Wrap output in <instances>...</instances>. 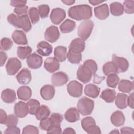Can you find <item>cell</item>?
Masks as SVG:
<instances>
[{
    "label": "cell",
    "instance_id": "cell-1",
    "mask_svg": "<svg viewBox=\"0 0 134 134\" xmlns=\"http://www.w3.org/2000/svg\"><path fill=\"white\" fill-rule=\"evenodd\" d=\"M97 70V64L96 62L92 59L86 60L78 68L77 79L84 84H86L91 80L92 76L96 73Z\"/></svg>",
    "mask_w": 134,
    "mask_h": 134
},
{
    "label": "cell",
    "instance_id": "cell-2",
    "mask_svg": "<svg viewBox=\"0 0 134 134\" xmlns=\"http://www.w3.org/2000/svg\"><path fill=\"white\" fill-rule=\"evenodd\" d=\"M68 15L78 21L88 20L93 15L92 8L90 5L86 4L74 6L69 8Z\"/></svg>",
    "mask_w": 134,
    "mask_h": 134
},
{
    "label": "cell",
    "instance_id": "cell-3",
    "mask_svg": "<svg viewBox=\"0 0 134 134\" xmlns=\"http://www.w3.org/2000/svg\"><path fill=\"white\" fill-rule=\"evenodd\" d=\"M7 19L10 24L17 28L22 29L26 32L31 29V23L27 15L18 16L14 14H10L7 16Z\"/></svg>",
    "mask_w": 134,
    "mask_h": 134
},
{
    "label": "cell",
    "instance_id": "cell-4",
    "mask_svg": "<svg viewBox=\"0 0 134 134\" xmlns=\"http://www.w3.org/2000/svg\"><path fill=\"white\" fill-rule=\"evenodd\" d=\"M77 107L79 113L82 115H89L93 111L94 102L86 97H83L79 100Z\"/></svg>",
    "mask_w": 134,
    "mask_h": 134
},
{
    "label": "cell",
    "instance_id": "cell-5",
    "mask_svg": "<svg viewBox=\"0 0 134 134\" xmlns=\"http://www.w3.org/2000/svg\"><path fill=\"white\" fill-rule=\"evenodd\" d=\"M94 23L92 20L82 21L77 29L78 36L83 41L86 40L90 36L94 27Z\"/></svg>",
    "mask_w": 134,
    "mask_h": 134
},
{
    "label": "cell",
    "instance_id": "cell-6",
    "mask_svg": "<svg viewBox=\"0 0 134 134\" xmlns=\"http://www.w3.org/2000/svg\"><path fill=\"white\" fill-rule=\"evenodd\" d=\"M21 63L17 58H10L6 64V70L9 75H14L21 67Z\"/></svg>",
    "mask_w": 134,
    "mask_h": 134
},
{
    "label": "cell",
    "instance_id": "cell-7",
    "mask_svg": "<svg viewBox=\"0 0 134 134\" xmlns=\"http://www.w3.org/2000/svg\"><path fill=\"white\" fill-rule=\"evenodd\" d=\"M66 87L69 94L73 97H79L82 95L83 85L77 81H71Z\"/></svg>",
    "mask_w": 134,
    "mask_h": 134
},
{
    "label": "cell",
    "instance_id": "cell-8",
    "mask_svg": "<svg viewBox=\"0 0 134 134\" xmlns=\"http://www.w3.org/2000/svg\"><path fill=\"white\" fill-rule=\"evenodd\" d=\"M60 35L58 28L55 26H50L45 31L44 38L47 41L53 43L59 39Z\"/></svg>",
    "mask_w": 134,
    "mask_h": 134
},
{
    "label": "cell",
    "instance_id": "cell-9",
    "mask_svg": "<svg viewBox=\"0 0 134 134\" xmlns=\"http://www.w3.org/2000/svg\"><path fill=\"white\" fill-rule=\"evenodd\" d=\"M69 79L67 74L63 72H58L51 76V83L54 86H61L65 84Z\"/></svg>",
    "mask_w": 134,
    "mask_h": 134
},
{
    "label": "cell",
    "instance_id": "cell-10",
    "mask_svg": "<svg viewBox=\"0 0 134 134\" xmlns=\"http://www.w3.org/2000/svg\"><path fill=\"white\" fill-rule=\"evenodd\" d=\"M26 62L28 66L32 69L40 68L43 62L42 58L36 53H32L27 58Z\"/></svg>",
    "mask_w": 134,
    "mask_h": 134
},
{
    "label": "cell",
    "instance_id": "cell-11",
    "mask_svg": "<svg viewBox=\"0 0 134 134\" xmlns=\"http://www.w3.org/2000/svg\"><path fill=\"white\" fill-rule=\"evenodd\" d=\"M112 61L116 64L118 73H123L127 71L129 68V62L128 60L121 57L117 56L116 54L112 55Z\"/></svg>",
    "mask_w": 134,
    "mask_h": 134
},
{
    "label": "cell",
    "instance_id": "cell-12",
    "mask_svg": "<svg viewBox=\"0 0 134 134\" xmlns=\"http://www.w3.org/2000/svg\"><path fill=\"white\" fill-rule=\"evenodd\" d=\"M66 13L64 9L61 8H55L51 11L50 18L53 24L59 25L64 19Z\"/></svg>",
    "mask_w": 134,
    "mask_h": 134
},
{
    "label": "cell",
    "instance_id": "cell-13",
    "mask_svg": "<svg viewBox=\"0 0 134 134\" xmlns=\"http://www.w3.org/2000/svg\"><path fill=\"white\" fill-rule=\"evenodd\" d=\"M16 78L18 83L21 85H27L31 80V74L30 71L27 68H23L17 74Z\"/></svg>",
    "mask_w": 134,
    "mask_h": 134
},
{
    "label": "cell",
    "instance_id": "cell-14",
    "mask_svg": "<svg viewBox=\"0 0 134 134\" xmlns=\"http://www.w3.org/2000/svg\"><path fill=\"white\" fill-rule=\"evenodd\" d=\"M85 47L84 41L80 38L73 39L69 46V50L75 53H81L84 51Z\"/></svg>",
    "mask_w": 134,
    "mask_h": 134
},
{
    "label": "cell",
    "instance_id": "cell-15",
    "mask_svg": "<svg viewBox=\"0 0 134 134\" xmlns=\"http://www.w3.org/2000/svg\"><path fill=\"white\" fill-rule=\"evenodd\" d=\"M44 69L50 73H53L60 69L59 61L54 57L47 58L44 62Z\"/></svg>",
    "mask_w": 134,
    "mask_h": 134
},
{
    "label": "cell",
    "instance_id": "cell-16",
    "mask_svg": "<svg viewBox=\"0 0 134 134\" xmlns=\"http://www.w3.org/2000/svg\"><path fill=\"white\" fill-rule=\"evenodd\" d=\"M14 114L19 118H24L29 113L27 103L19 101L14 105Z\"/></svg>",
    "mask_w": 134,
    "mask_h": 134
},
{
    "label": "cell",
    "instance_id": "cell-17",
    "mask_svg": "<svg viewBox=\"0 0 134 134\" xmlns=\"http://www.w3.org/2000/svg\"><path fill=\"white\" fill-rule=\"evenodd\" d=\"M37 52L42 56L47 57L52 52V47L45 41L39 42L37 45Z\"/></svg>",
    "mask_w": 134,
    "mask_h": 134
},
{
    "label": "cell",
    "instance_id": "cell-18",
    "mask_svg": "<svg viewBox=\"0 0 134 134\" xmlns=\"http://www.w3.org/2000/svg\"><path fill=\"white\" fill-rule=\"evenodd\" d=\"M94 11L96 17L100 20L106 19L109 15V8L107 4H104L95 7Z\"/></svg>",
    "mask_w": 134,
    "mask_h": 134
},
{
    "label": "cell",
    "instance_id": "cell-19",
    "mask_svg": "<svg viewBox=\"0 0 134 134\" xmlns=\"http://www.w3.org/2000/svg\"><path fill=\"white\" fill-rule=\"evenodd\" d=\"M41 97L46 100H49L52 99L55 95V88L51 85H44L40 89Z\"/></svg>",
    "mask_w": 134,
    "mask_h": 134
},
{
    "label": "cell",
    "instance_id": "cell-20",
    "mask_svg": "<svg viewBox=\"0 0 134 134\" xmlns=\"http://www.w3.org/2000/svg\"><path fill=\"white\" fill-rule=\"evenodd\" d=\"M12 38L15 43L19 45H27L28 40L26 34L21 30H15L12 35Z\"/></svg>",
    "mask_w": 134,
    "mask_h": 134
},
{
    "label": "cell",
    "instance_id": "cell-21",
    "mask_svg": "<svg viewBox=\"0 0 134 134\" xmlns=\"http://www.w3.org/2000/svg\"><path fill=\"white\" fill-rule=\"evenodd\" d=\"M110 121L114 126L120 127L125 124V117L122 112L120 110H116L111 114Z\"/></svg>",
    "mask_w": 134,
    "mask_h": 134
},
{
    "label": "cell",
    "instance_id": "cell-22",
    "mask_svg": "<svg viewBox=\"0 0 134 134\" xmlns=\"http://www.w3.org/2000/svg\"><path fill=\"white\" fill-rule=\"evenodd\" d=\"M64 118L69 122H75L80 119V113L75 107H71L65 111Z\"/></svg>",
    "mask_w": 134,
    "mask_h": 134
},
{
    "label": "cell",
    "instance_id": "cell-23",
    "mask_svg": "<svg viewBox=\"0 0 134 134\" xmlns=\"http://www.w3.org/2000/svg\"><path fill=\"white\" fill-rule=\"evenodd\" d=\"M18 98L22 100H28L31 97L32 91L31 88L27 86L19 87L17 91Z\"/></svg>",
    "mask_w": 134,
    "mask_h": 134
},
{
    "label": "cell",
    "instance_id": "cell-24",
    "mask_svg": "<svg viewBox=\"0 0 134 134\" xmlns=\"http://www.w3.org/2000/svg\"><path fill=\"white\" fill-rule=\"evenodd\" d=\"M1 98L6 103H13L16 100V93L13 90L9 88L5 89L2 92Z\"/></svg>",
    "mask_w": 134,
    "mask_h": 134
},
{
    "label": "cell",
    "instance_id": "cell-25",
    "mask_svg": "<svg viewBox=\"0 0 134 134\" xmlns=\"http://www.w3.org/2000/svg\"><path fill=\"white\" fill-rule=\"evenodd\" d=\"M100 88L93 84H88L84 88V94L91 98H95L99 95Z\"/></svg>",
    "mask_w": 134,
    "mask_h": 134
},
{
    "label": "cell",
    "instance_id": "cell-26",
    "mask_svg": "<svg viewBox=\"0 0 134 134\" xmlns=\"http://www.w3.org/2000/svg\"><path fill=\"white\" fill-rule=\"evenodd\" d=\"M67 48L62 46H57L54 48V55L59 62L65 61L67 58Z\"/></svg>",
    "mask_w": 134,
    "mask_h": 134
},
{
    "label": "cell",
    "instance_id": "cell-27",
    "mask_svg": "<svg viewBox=\"0 0 134 134\" xmlns=\"http://www.w3.org/2000/svg\"><path fill=\"white\" fill-rule=\"evenodd\" d=\"M116 92L114 90L107 88L103 90L100 95V97L106 102L113 103L116 98Z\"/></svg>",
    "mask_w": 134,
    "mask_h": 134
},
{
    "label": "cell",
    "instance_id": "cell-28",
    "mask_svg": "<svg viewBox=\"0 0 134 134\" xmlns=\"http://www.w3.org/2000/svg\"><path fill=\"white\" fill-rule=\"evenodd\" d=\"M76 27V23L74 21L70 19L64 20L60 26V29L62 33L66 34L72 31Z\"/></svg>",
    "mask_w": 134,
    "mask_h": 134
},
{
    "label": "cell",
    "instance_id": "cell-29",
    "mask_svg": "<svg viewBox=\"0 0 134 134\" xmlns=\"http://www.w3.org/2000/svg\"><path fill=\"white\" fill-rule=\"evenodd\" d=\"M128 95L124 93H118L115 98V104L116 106L121 109H124L127 107Z\"/></svg>",
    "mask_w": 134,
    "mask_h": 134
},
{
    "label": "cell",
    "instance_id": "cell-30",
    "mask_svg": "<svg viewBox=\"0 0 134 134\" xmlns=\"http://www.w3.org/2000/svg\"><path fill=\"white\" fill-rule=\"evenodd\" d=\"M50 115V110L48 106L44 105L40 106L35 114L37 119L39 120L48 118Z\"/></svg>",
    "mask_w": 134,
    "mask_h": 134
},
{
    "label": "cell",
    "instance_id": "cell-31",
    "mask_svg": "<svg viewBox=\"0 0 134 134\" xmlns=\"http://www.w3.org/2000/svg\"><path fill=\"white\" fill-rule=\"evenodd\" d=\"M103 71L104 75L107 76L111 74L118 73L116 65L113 61H109L105 63L103 66Z\"/></svg>",
    "mask_w": 134,
    "mask_h": 134
},
{
    "label": "cell",
    "instance_id": "cell-32",
    "mask_svg": "<svg viewBox=\"0 0 134 134\" xmlns=\"http://www.w3.org/2000/svg\"><path fill=\"white\" fill-rule=\"evenodd\" d=\"M133 88V83L127 80H121L118 83V90L123 93H130Z\"/></svg>",
    "mask_w": 134,
    "mask_h": 134
},
{
    "label": "cell",
    "instance_id": "cell-33",
    "mask_svg": "<svg viewBox=\"0 0 134 134\" xmlns=\"http://www.w3.org/2000/svg\"><path fill=\"white\" fill-rule=\"evenodd\" d=\"M110 10L111 14L115 16H119L123 14L124 7L119 2H115L110 4Z\"/></svg>",
    "mask_w": 134,
    "mask_h": 134
},
{
    "label": "cell",
    "instance_id": "cell-34",
    "mask_svg": "<svg viewBox=\"0 0 134 134\" xmlns=\"http://www.w3.org/2000/svg\"><path fill=\"white\" fill-rule=\"evenodd\" d=\"M31 52L32 49L29 46H19L17 48V54L19 58L21 60H24L27 58L31 54Z\"/></svg>",
    "mask_w": 134,
    "mask_h": 134
},
{
    "label": "cell",
    "instance_id": "cell-35",
    "mask_svg": "<svg viewBox=\"0 0 134 134\" xmlns=\"http://www.w3.org/2000/svg\"><path fill=\"white\" fill-rule=\"evenodd\" d=\"M82 54L73 52L69 50L67 54L68 61L72 64H78L82 61Z\"/></svg>",
    "mask_w": 134,
    "mask_h": 134
},
{
    "label": "cell",
    "instance_id": "cell-36",
    "mask_svg": "<svg viewBox=\"0 0 134 134\" xmlns=\"http://www.w3.org/2000/svg\"><path fill=\"white\" fill-rule=\"evenodd\" d=\"M29 113L31 115H35L36 111L40 106V104L38 100L35 99H30L27 103Z\"/></svg>",
    "mask_w": 134,
    "mask_h": 134
},
{
    "label": "cell",
    "instance_id": "cell-37",
    "mask_svg": "<svg viewBox=\"0 0 134 134\" xmlns=\"http://www.w3.org/2000/svg\"><path fill=\"white\" fill-rule=\"evenodd\" d=\"M119 82V77L117 74H111L107 76L106 83L108 87L115 88Z\"/></svg>",
    "mask_w": 134,
    "mask_h": 134
},
{
    "label": "cell",
    "instance_id": "cell-38",
    "mask_svg": "<svg viewBox=\"0 0 134 134\" xmlns=\"http://www.w3.org/2000/svg\"><path fill=\"white\" fill-rule=\"evenodd\" d=\"M28 14L32 24H35L39 21L40 15L36 7H32L28 10Z\"/></svg>",
    "mask_w": 134,
    "mask_h": 134
},
{
    "label": "cell",
    "instance_id": "cell-39",
    "mask_svg": "<svg viewBox=\"0 0 134 134\" xmlns=\"http://www.w3.org/2000/svg\"><path fill=\"white\" fill-rule=\"evenodd\" d=\"M96 125L95 119L92 117H86L81 120V125L82 128L86 131V130L91 126Z\"/></svg>",
    "mask_w": 134,
    "mask_h": 134
},
{
    "label": "cell",
    "instance_id": "cell-40",
    "mask_svg": "<svg viewBox=\"0 0 134 134\" xmlns=\"http://www.w3.org/2000/svg\"><path fill=\"white\" fill-rule=\"evenodd\" d=\"M13 44L12 40L6 37L3 38L1 40V50L2 51H8L11 49Z\"/></svg>",
    "mask_w": 134,
    "mask_h": 134
},
{
    "label": "cell",
    "instance_id": "cell-41",
    "mask_svg": "<svg viewBox=\"0 0 134 134\" xmlns=\"http://www.w3.org/2000/svg\"><path fill=\"white\" fill-rule=\"evenodd\" d=\"M38 10L40 17L42 19H44L48 16L50 12V7L48 5L42 4L38 7Z\"/></svg>",
    "mask_w": 134,
    "mask_h": 134
},
{
    "label": "cell",
    "instance_id": "cell-42",
    "mask_svg": "<svg viewBox=\"0 0 134 134\" xmlns=\"http://www.w3.org/2000/svg\"><path fill=\"white\" fill-rule=\"evenodd\" d=\"M53 124L50 118H46L40 120L39 123V127L43 130L48 131L52 126Z\"/></svg>",
    "mask_w": 134,
    "mask_h": 134
},
{
    "label": "cell",
    "instance_id": "cell-43",
    "mask_svg": "<svg viewBox=\"0 0 134 134\" xmlns=\"http://www.w3.org/2000/svg\"><path fill=\"white\" fill-rule=\"evenodd\" d=\"M124 10L126 13L132 14L134 13V1H126L123 3Z\"/></svg>",
    "mask_w": 134,
    "mask_h": 134
},
{
    "label": "cell",
    "instance_id": "cell-44",
    "mask_svg": "<svg viewBox=\"0 0 134 134\" xmlns=\"http://www.w3.org/2000/svg\"><path fill=\"white\" fill-rule=\"evenodd\" d=\"M53 126H60L63 119V116L59 113H52L50 117Z\"/></svg>",
    "mask_w": 134,
    "mask_h": 134
},
{
    "label": "cell",
    "instance_id": "cell-45",
    "mask_svg": "<svg viewBox=\"0 0 134 134\" xmlns=\"http://www.w3.org/2000/svg\"><path fill=\"white\" fill-rule=\"evenodd\" d=\"M18 122V117L15 115L10 114L7 116V119L5 123V125L8 127L16 126Z\"/></svg>",
    "mask_w": 134,
    "mask_h": 134
},
{
    "label": "cell",
    "instance_id": "cell-46",
    "mask_svg": "<svg viewBox=\"0 0 134 134\" xmlns=\"http://www.w3.org/2000/svg\"><path fill=\"white\" fill-rule=\"evenodd\" d=\"M39 133V131L38 128L37 127H35L32 125H27L25 127L22 131L23 134H28V133H32V134H38Z\"/></svg>",
    "mask_w": 134,
    "mask_h": 134
},
{
    "label": "cell",
    "instance_id": "cell-47",
    "mask_svg": "<svg viewBox=\"0 0 134 134\" xmlns=\"http://www.w3.org/2000/svg\"><path fill=\"white\" fill-rule=\"evenodd\" d=\"M28 10V7L27 6H25L22 7L15 8L14 10V12L18 16H23L25 15H27Z\"/></svg>",
    "mask_w": 134,
    "mask_h": 134
},
{
    "label": "cell",
    "instance_id": "cell-48",
    "mask_svg": "<svg viewBox=\"0 0 134 134\" xmlns=\"http://www.w3.org/2000/svg\"><path fill=\"white\" fill-rule=\"evenodd\" d=\"M86 132L90 134H99L101 133V130L98 126L95 125L88 128Z\"/></svg>",
    "mask_w": 134,
    "mask_h": 134
},
{
    "label": "cell",
    "instance_id": "cell-49",
    "mask_svg": "<svg viewBox=\"0 0 134 134\" xmlns=\"http://www.w3.org/2000/svg\"><path fill=\"white\" fill-rule=\"evenodd\" d=\"M27 3L26 1H14L12 0L10 2V4L11 6L13 7H15L16 8L18 7H22L26 6V4Z\"/></svg>",
    "mask_w": 134,
    "mask_h": 134
},
{
    "label": "cell",
    "instance_id": "cell-50",
    "mask_svg": "<svg viewBox=\"0 0 134 134\" xmlns=\"http://www.w3.org/2000/svg\"><path fill=\"white\" fill-rule=\"evenodd\" d=\"M20 132V129L16 126L8 127L4 131V133H15L19 134Z\"/></svg>",
    "mask_w": 134,
    "mask_h": 134
},
{
    "label": "cell",
    "instance_id": "cell-51",
    "mask_svg": "<svg viewBox=\"0 0 134 134\" xmlns=\"http://www.w3.org/2000/svg\"><path fill=\"white\" fill-rule=\"evenodd\" d=\"M47 132L48 133H61L62 131L60 126H53Z\"/></svg>",
    "mask_w": 134,
    "mask_h": 134
},
{
    "label": "cell",
    "instance_id": "cell-52",
    "mask_svg": "<svg viewBox=\"0 0 134 134\" xmlns=\"http://www.w3.org/2000/svg\"><path fill=\"white\" fill-rule=\"evenodd\" d=\"M7 119V115L5 110L2 109H0V123L5 124Z\"/></svg>",
    "mask_w": 134,
    "mask_h": 134
},
{
    "label": "cell",
    "instance_id": "cell-53",
    "mask_svg": "<svg viewBox=\"0 0 134 134\" xmlns=\"http://www.w3.org/2000/svg\"><path fill=\"white\" fill-rule=\"evenodd\" d=\"M0 57H1V59H0V65L1 66H3L7 59V54L1 51L0 52Z\"/></svg>",
    "mask_w": 134,
    "mask_h": 134
},
{
    "label": "cell",
    "instance_id": "cell-54",
    "mask_svg": "<svg viewBox=\"0 0 134 134\" xmlns=\"http://www.w3.org/2000/svg\"><path fill=\"white\" fill-rule=\"evenodd\" d=\"M127 105L131 109L133 108V93H131L127 98Z\"/></svg>",
    "mask_w": 134,
    "mask_h": 134
},
{
    "label": "cell",
    "instance_id": "cell-55",
    "mask_svg": "<svg viewBox=\"0 0 134 134\" xmlns=\"http://www.w3.org/2000/svg\"><path fill=\"white\" fill-rule=\"evenodd\" d=\"M120 132L122 133H133V129L130 127H124L120 129Z\"/></svg>",
    "mask_w": 134,
    "mask_h": 134
},
{
    "label": "cell",
    "instance_id": "cell-56",
    "mask_svg": "<svg viewBox=\"0 0 134 134\" xmlns=\"http://www.w3.org/2000/svg\"><path fill=\"white\" fill-rule=\"evenodd\" d=\"M63 133H66V134H67V133H69V134L74 133V134L76 132H75V130L73 128L69 127V128H66L64 129V131H63Z\"/></svg>",
    "mask_w": 134,
    "mask_h": 134
},
{
    "label": "cell",
    "instance_id": "cell-57",
    "mask_svg": "<svg viewBox=\"0 0 134 134\" xmlns=\"http://www.w3.org/2000/svg\"><path fill=\"white\" fill-rule=\"evenodd\" d=\"M62 3H63L65 5H71L75 3V1H72V0H65V1H61Z\"/></svg>",
    "mask_w": 134,
    "mask_h": 134
},
{
    "label": "cell",
    "instance_id": "cell-58",
    "mask_svg": "<svg viewBox=\"0 0 134 134\" xmlns=\"http://www.w3.org/2000/svg\"><path fill=\"white\" fill-rule=\"evenodd\" d=\"M104 1H89L90 3H91L93 5H97L100 3H103Z\"/></svg>",
    "mask_w": 134,
    "mask_h": 134
},
{
    "label": "cell",
    "instance_id": "cell-59",
    "mask_svg": "<svg viewBox=\"0 0 134 134\" xmlns=\"http://www.w3.org/2000/svg\"><path fill=\"white\" fill-rule=\"evenodd\" d=\"M110 133H119V131H118V130L117 129H114L113 131H111L110 132Z\"/></svg>",
    "mask_w": 134,
    "mask_h": 134
}]
</instances>
